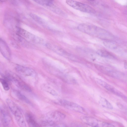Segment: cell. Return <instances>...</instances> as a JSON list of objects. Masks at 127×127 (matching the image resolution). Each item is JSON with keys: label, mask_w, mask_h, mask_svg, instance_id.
<instances>
[{"label": "cell", "mask_w": 127, "mask_h": 127, "mask_svg": "<svg viewBox=\"0 0 127 127\" xmlns=\"http://www.w3.org/2000/svg\"><path fill=\"white\" fill-rule=\"evenodd\" d=\"M95 67L99 71L109 76L115 78L120 77V72L111 68L97 64L95 65Z\"/></svg>", "instance_id": "obj_10"}, {"label": "cell", "mask_w": 127, "mask_h": 127, "mask_svg": "<svg viewBox=\"0 0 127 127\" xmlns=\"http://www.w3.org/2000/svg\"><path fill=\"white\" fill-rule=\"evenodd\" d=\"M6 102L20 127H27L23 113L20 108L10 99H7Z\"/></svg>", "instance_id": "obj_3"}, {"label": "cell", "mask_w": 127, "mask_h": 127, "mask_svg": "<svg viewBox=\"0 0 127 127\" xmlns=\"http://www.w3.org/2000/svg\"><path fill=\"white\" fill-rule=\"evenodd\" d=\"M71 126V127H83L81 125L76 123H73Z\"/></svg>", "instance_id": "obj_26"}, {"label": "cell", "mask_w": 127, "mask_h": 127, "mask_svg": "<svg viewBox=\"0 0 127 127\" xmlns=\"http://www.w3.org/2000/svg\"><path fill=\"white\" fill-rule=\"evenodd\" d=\"M55 73L64 82L70 84H75L76 81L71 76L63 73L59 71L56 70Z\"/></svg>", "instance_id": "obj_16"}, {"label": "cell", "mask_w": 127, "mask_h": 127, "mask_svg": "<svg viewBox=\"0 0 127 127\" xmlns=\"http://www.w3.org/2000/svg\"><path fill=\"white\" fill-rule=\"evenodd\" d=\"M0 119L2 124L4 127L8 126L11 121L8 113L3 108H0Z\"/></svg>", "instance_id": "obj_15"}, {"label": "cell", "mask_w": 127, "mask_h": 127, "mask_svg": "<svg viewBox=\"0 0 127 127\" xmlns=\"http://www.w3.org/2000/svg\"><path fill=\"white\" fill-rule=\"evenodd\" d=\"M103 44L106 47L111 49H114L117 46L116 43L110 41H105L104 42Z\"/></svg>", "instance_id": "obj_24"}, {"label": "cell", "mask_w": 127, "mask_h": 127, "mask_svg": "<svg viewBox=\"0 0 127 127\" xmlns=\"http://www.w3.org/2000/svg\"><path fill=\"white\" fill-rule=\"evenodd\" d=\"M65 115L63 113L58 111H52L45 115L41 121V124L45 127L53 126L56 122L64 119Z\"/></svg>", "instance_id": "obj_2"}, {"label": "cell", "mask_w": 127, "mask_h": 127, "mask_svg": "<svg viewBox=\"0 0 127 127\" xmlns=\"http://www.w3.org/2000/svg\"><path fill=\"white\" fill-rule=\"evenodd\" d=\"M0 81L5 91H8L9 89V87L7 81L5 79L0 78Z\"/></svg>", "instance_id": "obj_25"}, {"label": "cell", "mask_w": 127, "mask_h": 127, "mask_svg": "<svg viewBox=\"0 0 127 127\" xmlns=\"http://www.w3.org/2000/svg\"><path fill=\"white\" fill-rule=\"evenodd\" d=\"M96 53L99 56L102 57L111 59L116 58L113 54L105 50H99L97 51Z\"/></svg>", "instance_id": "obj_18"}, {"label": "cell", "mask_w": 127, "mask_h": 127, "mask_svg": "<svg viewBox=\"0 0 127 127\" xmlns=\"http://www.w3.org/2000/svg\"><path fill=\"white\" fill-rule=\"evenodd\" d=\"M82 121L86 124L93 127H115L110 124L101 121L93 117L82 116Z\"/></svg>", "instance_id": "obj_5"}, {"label": "cell", "mask_w": 127, "mask_h": 127, "mask_svg": "<svg viewBox=\"0 0 127 127\" xmlns=\"http://www.w3.org/2000/svg\"><path fill=\"white\" fill-rule=\"evenodd\" d=\"M124 67L125 68H127V62H125L124 64Z\"/></svg>", "instance_id": "obj_27"}, {"label": "cell", "mask_w": 127, "mask_h": 127, "mask_svg": "<svg viewBox=\"0 0 127 127\" xmlns=\"http://www.w3.org/2000/svg\"><path fill=\"white\" fill-rule=\"evenodd\" d=\"M45 45L47 48L61 56L72 60H76L75 56L58 46L50 43H46Z\"/></svg>", "instance_id": "obj_9"}, {"label": "cell", "mask_w": 127, "mask_h": 127, "mask_svg": "<svg viewBox=\"0 0 127 127\" xmlns=\"http://www.w3.org/2000/svg\"><path fill=\"white\" fill-rule=\"evenodd\" d=\"M16 29L15 33L28 41L39 44L45 45L44 41L42 38L18 27Z\"/></svg>", "instance_id": "obj_4"}, {"label": "cell", "mask_w": 127, "mask_h": 127, "mask_svg": "<svg viewBox=\"0 0 127 127\" xmlns=\"http://www.w3.org/2000/svg\"><path fill=\"white\" fill-rule=\"evenodd\" d=\"M34 1L37 3L47 7L53 4V2L52 0H35Z\"/></svg>", "instance_id": "obj_23"}, {"label": "cell", "mask_w": 127, "mask_h": 127, "mask_svg": "<svg viewBox=\"0 0 127 127\" xmlns=\"http://www.w3.org/2000/svg\"><path fill=\"white\" fill-rule=\"evenodd\" d=\"M77 28L82 32L101 38L105 39L108 36V33L106 30L91 24H80L78 26Z\"/></svg>", "instance_id": "obj_1"}, {"label": "cell", "mask_w": 127, "mask_h": 127, "mask_svg": "<svg viewBox=\"0 0 127 127\" xmlns=\"http://www.w3.org/2000/svg\"><path fill=\"white\" fill-rule=\"evenodd\" d=\"M95 81L98 84L111 92L119 96H124V95L121 93L103 80L99 78H96Z\"/></svg>", "instance_id": "obj_11"}, {"label": "cell", "mask_w": 127, "mask_h": 127, "mask_svg": "<svg viewBox=\"0 0 127 127\" xmlns=\"http://www.w3.org/2000/svg\"><path fill=\"white\" fill-rule=\"evenodd\" d=\"M99 103L102 107L110 109H112L113 107L111 103L105 98L101 97L99 101Z\"/></svg>", "instance_id": "obj_20"}, {"label": "cell", "mask_w": 127, "mask_h": 127, "mask_svg": "<svg viewBox=\"0 0 127 127\" xmlns=\"http://www.w3.org/2000/svg\"><path fill=\"white\" fill-rule=\"evenodd\" d=\"M0 49L3 56L7 60H10L11 58L10 49L6 42L1 38L0 39Z\"/></svg>", "instance_id": "obj_12"}, {"label": "cell", "mask_w": 127, "mask_h": 127, "mask_svg": "<svg viewBox=\"0 0 127 127\" xmlns=\"http://www.w3.org/2000/svg\"><path fill=\"white\" fill-rule=\"evenodd\" d=\"M66 2L73 8L82 12L91 13H95V10L88 4L73 0H67Z\"/></svg>", "instance_id": "obj_6"}, {"label": "cell", "mask_w": 127, "mask_h": 127, "mask_svg": "<svg viewBox=\"0 0 127 127\" xmlns=\"http://www.w3.org/2000/svg\"><path fill=\"white\" fill-rule=\"evenodd\" d=\"M13 35L14 38L17 42L24 47L28 48L32 47V45L31 43L24 38L19 35L16 33H14Z\"/></svg>", "instance_id": "obj_17"}, {"label": "cell", "mask_w": 127, "mask_h": 127, "mask_svg": "<svg viewBox=\"0 0 127 127\" xmlns=\"http://www.w3.org/2000/svg\"><path fill=\"white\" fill-rule=\"evenodd\" d=\"M57 102L59 104L68 109L84 114L86 113L84 108L73 102L65 99H60Z\"/></svg>", "instance_id": "obj_7"}, {"label": "cell", "mask_w": 127, "mask_h": 127, "mask_svg": "<svg viewBox=\"0 0 127 127\" xmlns=\"http://www.w3.org/2000/svg\"><path fill=\"white\" fill-rule=\"evenodd\" d=\"M30 17L35 21L45 27H47L46 22L42 18L34 14L31 13L30 14Z\"/></svg>", "instance_id": "obj_19"}, {"label": "cell", "mask_w": 127, "mask_h": 127, "mask_svg": "<svg viewBox=\"0 0 127 127\" xmlns=\"http://www.w3.org/2000/svg\"><path fill=\"white\" fill-rule=\"evenodd\" d=\"M6 77L21 89L28 92L31 91V89L29 86L16 76L10 73H7L6 74Z\"/></svg>", "instance_id": "obj_8"}, {"label": "cell", "mask_w": 127, "mask_h": 127, "mask_svg": "<svg viewBox=\"0 0 127 127\" xmlns=\"http://www.w3.org/2000/svg\"><path fill=\"white\" fill-rule=\"evenodd\" d=\"M14 92L16 97L20 100L28 104L31 103L29 99L20 92L17 91H15Z\"/></svg>", "instance_id": "obj_22"}, {"label": "cell", "mask_w": 127, "mask_h": 127, "mask_svg": "<svg viewBox=\"0 0 127 127\" xmlns=\"http://www.w3.org/2000/svg\"><path fill=\"white\" fill-rule=\"evenodd\" d=\"M16 71L19 73L28 76H34L36 75L35 71L32 69L21 65H18L15 67Z\"/></svg>", "instance_id": "obj_13"}, {"label": "cell", "mask_w": 127, "mask_h": 127, "mask_svg": "<svg viewBox=\"0 0 127 127\" xmlns=\"http://www.w3.org/2000/svg\"><path fill=\"white\" fill-rule=\"evenodd\" d=\"M26 122L29 127H42L38 123L33 115L30 113H27L25 115Z\"/></svg>", "instance_id": "obj_14"}, {"label": "cell", "mask_w": 127, "mask_h": 127, "mask_svg": "<svg viewBox=\"0 0 127 127\" xmlns=\"http://www.w3.org/2000/svg\"><path fill=\"white\" fill-rule=\"evenodd\" d=\"M41 88L43 90L53 95L56 96L58 95L57 92L54 90L46 84L42 85L41 86Z\"/></svg>", "instance_id": "obj_21"}]
</instances>
